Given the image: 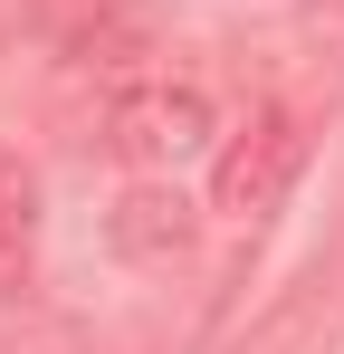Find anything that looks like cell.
<instances>
[{
	"mask_svg": "<svg viewBox=\"0 0 344 354\" xmlns=\"http://www.w3.org/2000/svg\"><path fill=\"white\" fill-rule=\"evenodd\" d=\"M115 249H124V259H153V268L182 259V249H191V201H182L172 182H134V192L115 201Z\"/></svg>",
	"mask_w": 344,
	"mask_h": 354,
	"instance_id": "cell-3",
	"label": "cell"
},
{
	"mask_svg": "<svg viewBox=\"0 0 344 354\" xmlns=\"http://www.w3.org/2000/svg\"><path fill=\"white\" fill-rule=\"evenodd\" d=\"M19 259H29V173L0 163V288L19 278Z\"/></svg>",
	"mask_w": 344,
	"mask_h": 354,
	"instance_id": "cell-4",
	"label": "cell"
},
{
	"mask_svg": "<svg viewBox=\"0 0 344 354\" xmlns=\"http://www.w3.org/2000/svg\"><path fill=\"white\" fill-rule=\"evenodd\" d=\"M106 144L124 163L172 173L182 153L211 144V86H191V77H124L106 96Z\"/></svg>",
	"mask_w": 344,
	"mask_h": 354,
	"instance_id": "cell-2",
	"label": "cell"
},
{
	"mask_svg": "<svg viewBox=\"0 0 344 354\" xmlns=\"http://www.w3.org/2000/svg\"><path fill=\"white\" fill-rule=\"evenodd\" d=\"M306 173V124L287 115V106H249V124L220 144V163H211V211L220 221H268L287 192Z\"/></svg>",
	"mask_w": 344,
	"mask_h": 354,
	"instance_id": "cell-1",
	"label": "cell"
}]
</instances>
